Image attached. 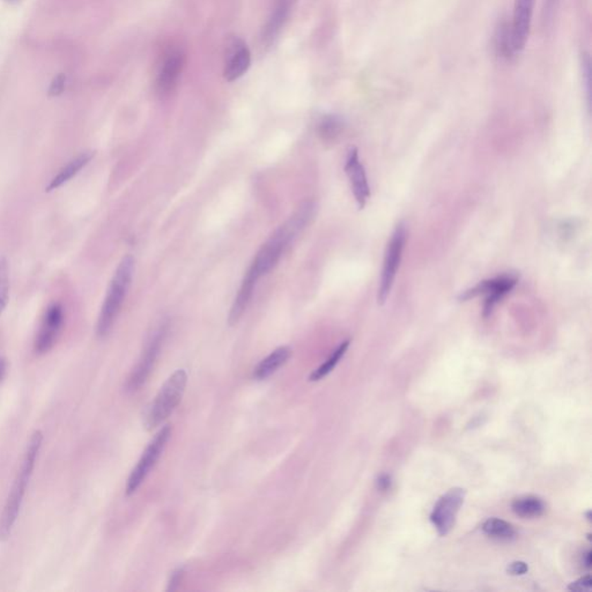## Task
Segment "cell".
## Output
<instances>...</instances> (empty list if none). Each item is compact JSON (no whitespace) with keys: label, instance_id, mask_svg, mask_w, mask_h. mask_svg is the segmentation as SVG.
<instances>
[{"label":"cell","instance_id":"6da1fadb","mask_svg":"<svg viewBox=\"0 0 592 592\" xmlns=\"http://www.w3.org/2000/svg\"><path fill=\"white\" fill-rule=\"evenodd\" d=\"M43 433L35 431L32 433L26 452L23 456V463L19 472L16 474L13 486L7 496L6 503L4 505L3 514L0 516V541H8L16 519L19 517L20 509L26 495L27 487L30 485L32 472L35 469L36 460L39 457V450L42 448Z\"/></svg>","mask_w":592,"mask_h":592},{"label":"cell","instance_id":"cb8c5ba5","mask_svg":"<svg viewBox=\"0 0 592 592\" xmlns=\"http://www.w3.org/2000/svg\"><path fill=\"white\" fill-rule=\"evenodd\" d=\"M591 575L588 574L586 576H583L582 579H577L576 582L572 583L568 586V589L577 592L588 591V590L591 589Z\"/></svg>","mask_w":592,"mask_h":592},{"label":"cell","instance_id":"2e32d148","mask_svg":"<svg viewBox=\"0 0 592 592\" xmlns=\"http://www.w3.org/2000/svg\"><path fill=\"white\" fill-rule=\"evenodd\" d=\"M258 279L259 278L249 269L248 272L245 274V279H243V283L240 287L235 301L233 303L230 314H229L228 322L230 326L236 324L241 319L242 315L245 314V309H247V307L252 300Z\"/></svg>","mask_w":592,"mask_h":592},{"label":"cell","instance_id":"5b68a950","mask_svg":"<svg viewBox=\"0 0 592 592\" xmlns=\"http://www.w3.org/2000/svg\"><path fill=\"white\" fill-rule=\"evenodd\" d=\"M171 435V428L169 426H166L161 431H159L158 434L155 435V438L152 440L151 443L148 444L142 458L139 460L137 467L133 469L132 472L130 474L129 480L126 483L125 493L126 495L130 496L137 492V489L142 486L146 476L151 472L152 469L155 467V464L158 462L159 458L161 457L162 452H164V448L167 445V442L169 441Z\"/></svg>","mask_w":592,"mask_h":592},{"label":"cell","instance_id":"277c9868","mask_svg":"<svg viewBox=\"0 0 592 592\" xmlns=\"http://www.w3.org/2000/svg\"><path fill=\"white\" fill-rule=\"evenodd\" d=\"M406 236L407 234H406L405 226L402 223L397 226L396 230L393 232L386 248L383 270H382V277H381L378 294H377L378 304H384L391 293L395 279H396L397 271L400 269V261H402Z\"/></svg>","mask_w":592,"mask_h":592},{"label":"cell","instance_id":"e0dca14e","mask_svg":"<svg viewBox=\"0 0 592 592\" xmlns=\"http://www.w3.org/2000/svg\"><path fill=\"white\" fill-rule=\"evenodd\" d=\"M292 355V350L287 346H283L272 352L269 357H265L254 368V377L256 380L263 381L270 377L272 374L276 373L279 368L286 364Z\"/></svg>","mask_w":592,"mask_h":592},{"label":"cell","instance_id":"d6986e66","mask_svg":"<svg viewBox=\"0 0 592 592\" xmlns=\"http://www.w3.org/2000/svg\"><path fill=\"white\" fill-rule=\"evenodd\" d=\"M483 531L489 537L501 539V541H509L515 537L516 531L512 524L508 522L503 521L501 518H489L483 524Z\"/></svg>","mask_w":592,"mask_h":592},{"label":"cell","instance_id":"3957f363","mask_svg":"<svg viewBox=\"0 0 592 592\" xmlns=\"http://www.w3.org/2000/svg\"><path fill=\"white\" fill-rule=\"evenodd\" d=\"M187 382V373L182 369L175 371L166 381L158 396L155 397L154 402H152L146 411L144 426L147 431L158 427L176 409L183 397Z\"/></svg>","mask_w":592,"mask_h":592},{"label":"cell","instance_id":"44dd1931","mask_svg":"<svg viewBox=\"0 0 592 592\" xmlns=\"http://www.w3.org/2000/svg\"><path fill=\"white\" fill-rule=\"evenodd\" d=\"M10 264L5 256L0 257V315L6 309L10 300Z\"/></svg>","mask_w":592,"mask_h":592},{"label":"cell","instance_id":"4316f807","mask_svg":"<svg viewBox=\"0 0 592 592\" xmlns=\"http://www.w3.org/2000/svg\"><path fill=\"white\" fill-rule=\"evenodd\" d=\"M182 574H183V570L178 569V572H175V573L171 575V582H169V588H168V590L175 589V586H178V583H180Z\"/></svg>","mask_w":592,"mask_h":592},{"label":"cell","instance_id":"5bb4252c","mask_svg":"<svg viewBox=\"0 0 592 592\" xmlns=\"http://www.w3.org/2000/svg\"><path fill=\"white\" fill-rule=\"evenodd\" d=\"M292 5H293V0H277L265 26L261 30V41L264 48L272 45L278 35L280 34L283 25L286 23L290 16Z\"/></svg>","mask_w":592,"mask_h":592},{"label":"cell","instance_id":"7c38bea8","mask_svg":"<svg viewBox=\"0 0 592 592\" xmlns=\"http://www.w3.org/2000/svg\"><path fill=\"white\" fill-rule=\"evenodd\" d=\"M252 65V52L241 39H234L229 45L223 77L229 82L243 77Z\"/></svg>","mask_w":592,"mask_h":592},{"label":"cell","instance_id":"9a60e30c","mask_svg":"<svg viewBox=\"0 0 592 592\" xmlns=\"http://www.w3.org/2000/svg\"><path fill=\"white\" fill-rule=\"evenodd\" d=\"M95 152L85 151L80 154L72 159L71 161L68 162L66 166L61 168L58 171V174L55 175L51 180L49 182L48 185L45 187V192H51V191L57 190L58 187H63L64 184L68 183L72 178H75L82 169H84L94 158Z\"/></svg>","mask_w":592,"mask_h":592},{"label":"cell","instance_id":"ba28073f","mask_svg":"<svg viewBox=\"0 0 592 592\" xmlns=\"http://www.w3.org/2000/svg\"><path fill=\"white\" fill-rule=\"evenodd\" d=\"M64 324V309L59 303H52L45 312L39 333L36 335L34 348L37 354H45L51 351L58 339Z\"/></svg>","mask_w":592,"mask_h":592},{"label":"cell","instance_id":"ffe728a7","mask_svg":"<svg viewBox=\"0 0 592 592\" xmlns=\"http://www.w3.org/2000/svg\"><path fill=\"white\" fill-rule=\"evenodd\" d=\"M350 340H345L339 345L338 347L335 348V352L332 353L331 357H328V360L317 368L314 373L310 375V381L322 380L323 377H326L328 374L331 373L332 370L335 369V366L338 364L341 357H344L345 353L350 347Z\"/></svg>","mask_w":592,"mask_h":592},{"label":"cell","instance_id":"f1b7e54d","mask_svg":"<svg viewBox=\"0 0 592 592\" xmlns=\"http://www.w3.org/2000/svg\"><path fill=\"white\" fill-rule=\"evenodd\" d=\"M583 565H584V567L588 568V569L591 568V552H590V550H588V552L583 555Z\"/></svg>","mask_w":592,"mask_h":592},{"label":"cell","instance_id":"7a4b0ae2","mask_svg":"<svg viewBox=\"0 0 592 592\" xmlns=\"http://www.w3.org/2000/svg\"><path fill=\"white\" fill-rule=\"evenodd\" d=\"M133 273L135 259L132 256L128 254L119 263L116 272L110 281L109 288L106 290L104 304L97 319V335L100 338H104L109 335L116 322L117 316L122 309L123 303L131 286Z\"/></svg>","mask_w":592,"mask_h":592},{"label":"cell","instance_id":"7402d4cb","mask_svg":"<svg viewBox=\"0 0 592 592\" xmlns=\"http://www.w3.org/2000/svg\"><path fill=\"white\" fill-rule=\"evenodd\" d=\"M319 135L326 140H331L338 135L341 130L340 119L335 116H328L322 119L319 126Z\"/></svg>","mask_w":592,"mask_h":592},{"label":"cell","instance_id":"484cf974","mask_svg":"<svg viewBox=\"0 0 592 592\" xmlns=\"http://www.w3.org/2000/svg\"><path fill=\"white\" fill-rule=\"evenodd\" d=\"M377 486L382 491H386L391 486V478L388 474H382V476L377 479Z\"/></svg>","mask_w":592,"mask_h":592},{"label":"cell","instance_id":"9c48e42d","mask_svg":"<svg viewBox=\"0 0 592 592\" xmlns=\"http://www.w3.org/2000/svg\"><path fill=\"white\" fill-rule=\"evenodd\" d=\"M536 0H516L512 16L510 45L512 52H521L528 42Z\"/></svg>","mask_w":592,"mask_h":592},{"label":"cell","instance_id":"603a6c76","mask_svg":"<svg viewBox=\"0 0 592 592\" xmlns=\"http://www.w3.org/2000/svg\"><path fill=\"white\" fill-rule=\"evenodd\" d=\"M65 86H66V77L64 74L59 73L52 79L50 87H49V97H59L64 92Z\"/></svg>","mask_w":592,"mask_h":592},{"label":"cell","instance_id":"52a82bcc","mask_svg":"<svg viewBox=\"0 0 592 592\" xmlns=\"http://www.w3.org/2000/svg\"><path fill=\"white\" fill-rule=\"evenodd\" d=\"M467 491L455 487L438 499L431 514V522L440 536H447L454 528L460 507L463 505Z\"/></svg>","mask_w":592,"mask_h":592},{"label":"cell","instance_id":"ac0fdd59","mask_svg":"<svg viewBox=\"0 0 592 592\" xmlns=\"http://www.w3.org/2000/svg\"><path fill=\"white\" fill-rule=\"evenodd\" d=\"M512 509L519 517H539L546 510V505L544 501L537 496H522L512 501Z\"/></svg>","mask_w":592,"mask_h":592},{"label":"cell","instance_id":"83f0119b","mask_svg":"<svg viewBox=\"0 0 592 592\" xmlns=\"http://www.w3.org/2000/svg\"><path fill=\"white\" fill-rule=\"evenodd\" d=\"M7 362L5 359L0 357V382L4 380V377L6 376Z\"/></svg>","mask_w":592,"mask_h":592},{"label":"cell","instance_id":"f546056e","mask_svg":"<svg viewBox=\"0 0 592 592\" xmlns=\"http://www.w3.org/2000/svg\"><path fill=\"white\" fill-rule=\"evenodd\" d=\"M7 1H10V3H18L19 0H7Z\"/></svg>","mask_w":592,"mask_h":592},{"label":"cell","instance_id":"8992f818","mask_svg":"<svg viewBox=\"0 0 592 592\" xmlns=\"http://www.w3.org/2000/svg\"><path fill=\"white\" fill-rule=\"evenodd\" d=\"M517 283V278L512 274H505L501 277L493 278L489 280L481 281L478 283L476 286L471 290H465L460 294V301H467V300L474 299L476 296L486 295V301H485V306H483V316H487L492 314L493 310L495 308L496 304L505 297L509 292H512V288L516 286Z\"/></svg>","mask_w":592,"mask_h":592},{"label":"cell","instance_id":"30bf717a","mask_svg":"<svg viewBox=\"0 0 592 592\" xmlns=\"http://www.w3.org/2000/svg\"><path fill=\"white\" fill-rule=\"evenodd\" d=\"M164 331H160L155 333L154 337L148 343L147 347H146L142 359L139 360L137 367L133 369L131 376L128 380L126 383V390L128 391H135L138 390L142 384L147 381L149 374L154 368L155 361L158 359L159 353L161 351L162 341H164Z\"/></svg>","mask_w":592,"mask_h":592},{"label":"cell","instance_id":"8fae6325","mask_svg":"<svg viewBox=\"0 0 592 592\" xmlns=\"http://www.w3.org/2000/svg\"><path fill=\"white\" fill-rule=\"evenodd\" d=\"M345 171L351 180L352 191L359 209H364L370 197V187L364 166L359 159L357 148H351L347 153Z\"/></svg>","mask_w":592,"mask_h":592},{"label":"cell","instance_id":"d4e9b609","mask_svg":"<svg viewBox=\"0 0 592 592\" xmlns=\"http://www.w3.org/2000/svg\"><path fill=\"white\" fill-rule=\"evenodd\" d=\"M528 565L523 562V561H515V562H512L509 565L508 568H507L508 574L514 575V576H517V575H524V574L528 573Z\"/></svg>","mask_w":592,"mask_h":592},{"label":"cell","instance_id":"4fadbf2b","mask_svg":"<svg viewBox=\"0 0 592 592\" xmlns=\"http://www.w3.org/2000/svg\"><path fill=\"white\" fill-rule=\"evenodd\" d=\"M185 64V57L180 51H173L164 58L156 78V90L160 97H167L178 86Z\"/></svg>","mask_w":592,"mask_h":592}]
</instances>
